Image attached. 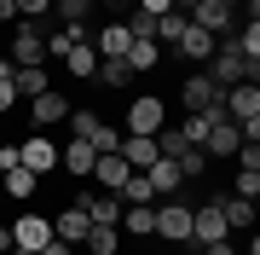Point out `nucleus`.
<instances>
[{
    "mask_svg": "<svg viewBox=\"0 0 260 255\" xmlns=\"http://www.w3.org/2000/svg\"><path fill=\"white\" fill-rule=\"evenodd\" d=\"M156 238H168V244H191V203L162 197L156 203Z\"/></svg>",
    "mask_w": 260,
    "mask_h": 255,
    "instance_id": "f257e3e1",
    "label": "nucleus"
},
{
    "mask_svg": "<svg viewBox=\"0 0 260 255\" xmlns=\"http://www.w3.org/2000/svg\"><path fill=\"white\" fill-rule=\"evenodd\" d=\"M41 58H47V29L35 18H23L18 35H12V64H41Z\"/></svg>",
    "mask_w": 260,
    "mask_h": 255,
    "instance_id": "f03ea898",
    "label": "nucleus"
},
{
    "mask_svg": "<svg viewBox=\"0 0 260 255\" xmlns=\"http://www.w3.org/2000/svg\"><path fill=\"white\" fill-rule=\"evenodd\" d=\"M179 99H185V110L197 116V110H214V104H220V99H225V87H220V81H214V76H208V70H197V76H191L185 87H179Z\"/></svg>",
    "mask_w": 260,
    "mask_h": 255,
    "instance_id": "7ed1b4c3",
    "label": "nucleus"
},
{
    "mask_svg": "<svg viewBox=\"0 0 260 255\" xmlns=\"http://www.w3.org/2000/svg\"><path fill=\"white\" fill-rule=\"evenodd\" d=\"M162 122H168L162 93H145V99H133V104H127V133H156Z\"/></svg>",
    "mask_w": 260,
    "mask_h": 255,
    "instance_id": "20e7f679",
    "label": "nucleus"
},
{
    "mask_svg": "<svg viewBox=\"0 0 260 255\" xmlns=\"http://www.w3.org/2000/svg\"><path fill=\"white\" fill-rule=\"evenodd\" d=\"M208 76L220 81V87H237V81H249V64H243V58L232 52V41H220V47H214V58H208Z\"/></svg>",
    "mask_w": 260,
    "mask_h": 255,
    "instance_id": "39448f33",
    "label": "nucleus"
},
{
    "mask_svg": "<svg viewBox=\"0 0 260 255\" xmlns=\"http://www.w3.org/2000/svg\"><path fill=\"white\" fill-rule=\"evenodd\" d=\"M220 238H232V226H225V215H220V203L191 209V244H220Z\"/></svg>",
    "mask_w": 260,
    "mask_h": 255,
    "instance_id": "423d86ee",
    "label": "nucleus"
},
{
    "mask_svg": "<svg viewBox=\"0 0 260 255\" xmlns=\"http://www.w3.org/2000/svg\"><path fill=\"white\" fill-rule=\"evenodd\" d=\"M18 162H23L29 174H52L58 168V145L47 139V133H29V139L18 145Z\"/></svg>",
    "mask_w": 260,
    "mask_h": 255,
    "instance_id": "0eeeda50",
    "label": "nucleus"
},
{
    "mask_svg": "<svg viewBox=\"0 0 260 255\" xmlns=\"http://www.w3.org/2000/svg\"><path fill=\"white\" fill-rule=\"evenodd\" d=\"M191 23L208 29V35H232V29H237V12L220 6V0H197V6H191Z\"/></svg>",
    "mask_w": 260,
    "mask_h": 255,
    "instance_id": "6e6552de",
    "label": "nucleus"
},
{
    "mask_svg": "<svg viewBox=\"0 0 260 255\" xmlns=\"http://www.w3.org/2000/svg\"><path fill=\"white\" fill-rule=\"evenodd\" d=\"M52 244V220L47 215H18L12 226V249H47Z\"/></svg>",
    "mask_w": 260,
    "mask_h": 255,
    "instance_id": "1a4fd4ad",
    "label": "nucleus"
},
{
    "mask_svg": "<svg viewBox=\"0 0 260 255\" xmlns=\"http://www.w3.org/2000/svg\"><path fill=\"white\" fill-rule=\"evenodd\" d=\"M29 116H35V128H58V122L70 116V99L58 93V87H47V93L29 99Z\"/></svg>",
    "mask_w": 260,
    "mask_h": 255,
    "instance_id": "9d476101",
    "label": "nucleus"
},
{
    "mask_svg": "<svg viewBox=\"0 0 260 255\" xmlns=\"http://www.w3.org/2000/svg\"><path fill=\"white\" fill-rule=\"evenodd\" d=\"M121 157H127V168H150L162 151H156V133H121V145H116Z\"/></svg>",
    "mask_w": 260,
    "mask_h": 255,
    "instance_id": "9b49d317",
    "label": "nucleus"
},
{
    "mask_svg": "<svg viewBox=\"0 0 260 255\" xmlns=\"http://www.w3.org/2000/svg\"><path fill=\"white\" fill-rule=\"evenodd\" d=\"M145 180H150V191H156V197H174V191L185 186V174H179V162H174V157H156V162L145 168Z\"/></svg>",
    "mask_w": 260,
    "mask_h": 255,
    "instance_id": "f8f14e48",
    "label": "nucleus"
},
{
    "mask_svg": "<svg viewBox=\"0 0 260 255\" xmlns=\"http://www.w3.org/2000/svg\"><path fill=\"white\" fill-rule=\"evenodd\" d=\"M87 226H93V220H87V209H81V203H70L64 215H52V238H58V244H81Z\"/></svg>",
    "mask_w": 260,
    "mask_h": 255,
    "instance_id": "ddd939ff",
    "label": "nucleus"
},
{
    "mask_svg": "<svg viewBox=\"0 0 260 255\" xmlns=\"http://www.w3.org/2000/svg\"><path fill=\"white\" fill-rule=\"evenodd\" d=\"M75 203L87 209L93 226H116V220H121V197H116V191H104V197H99V191H87V197H75Z\"/></svg>",
    "mask_w": 260,
    "mask_h": 255,
    "instance_id": "4468645a",
    "label": "nucleus"
},
{
    "mask_svg": "<svg viewBox=\"0 0 260 255\" xmlns=\"http://www.w3.org/2000/svg\"><path fill=\"white\" fill-rule=\"evenodd\" d=\"M214 47H220V35H208V29H197V23L185 29V35H179V52H185V58H191L197 70H203L208 58H214Z\"/></svg>",
    "mask_w": 260,
    "mask_h": 255,
    "instance_id": "2eb2a0df",
    "label": "nucleus"
},
{
    "mask_svg": "<svg viewBox=\"0 0 260 255\" xmlns=\"http://www.w3.org/2000/svg\"><path fill=\"white\" fill-rule=\"evenodd\" d=\"M127 47H133L127 23H104L99 35H93V52H99V58H127Z\"/></svg>",
    "mask_w": 260,
    "mask_h": 255,
    "instance_id": "dca6fc26",
    "label": "nucleus"
},
{
    "mask_svg": "<svg viewBox=\"0 0 260 255\" xmlns=\"http://www.w3.org/2000/svg\"><path fill=\"white\" fill-rule=\"evenodd\" d=\"M133 168H127V157H121V151H104L99 162H93V180H99V186L104 191H121V180H127Z\"/></svg>",
    "mask_w": 260,
    "mask_h": 255,
    "instance_id": "f3484780",
    "label": "nucleus"
},
{
    "mask_svg": "<svg viewBox=\"0 0 260 255\" xmlns=\"http://www.w3.org/2000/svg\"><path fill=\"white\" fill-rule=\"evenodd\" d=\"M116 232H133V238L156 232V203H127V209H121V220H116Z\"/></svg>",
    "mask_w": 260,
    "mask_h": 255,
    "instance_id": "a211bd4d",
    "label": "nucleus"
},
{
    "mask_svg": "<svg viewBox=\"0 0 260 255\" xmlns=\"http://www.w3.org/2000/svg\"><path fill=\"white\" fill-rule=\"evenodd\" d=\"M12 87H18V99H35V93H47L52 76L41 64H12Z\"/></svg>",
    "mask_w": 260,
    "mask_h": 255,
    "instance_id": "6ab92c4d",
    "label": "nucleus"
},
{
    "mask_svg": "<svg viewBox=\"0 0 260 255\" xmlns=\"http://www.w3.org/2000/svg\"><path fill=\"white\" fill-rule=\"evenodd\" d=\"M214 203H220V215H225L232 232H249L254 226V197H237V191H232V197H214Z\"/></svg>",
    "mask_w": 260,
    "mask_h": 255,
    "instance_id": "aec40b11",
    "label": "nucleus"
},
{
    "mask_svg": "<svg viewBox=\"0 0 260 255\" xmlns=\"http://www.w3.org/2000/svg\"><path fill=\"white\" fill-rule=\"evenodd\" d=\"M64 70L75 81H93V70H99V52H93V41H75V47L64 52Z\"/></svg>",
    "mask_w": 260,
    "mask_h": 255,
    "instance_id": "412c9836",
    "label": "nucleus"
},
{
    "mask_svg": "<svg viewBox=\"0 0 260 255\" xmlns=\"http://www.w3.org/2000/svg\"><path fill=\"white\" fill-rule=\"evenodd\" d=\"M58 162H64L70 174H93V162H99V151H93V145H87V139H70L64 151H58Z\"/></svg>",
    "mask_w": 260,
    "mask_h": 255,
    "instance_id": "4be33fe9",
    "label": "nucleus"
},
{
    "mask_svg": "<svg viewBox=\"0 0 260 255\" xmlns=\"http://www.w3.org/2000/svg\"><path fill=\"white\" fill-rule=\"evenodd\" d=\"M35 180H41V174H29L23 162H18V168H6V174H0V191L23 203V197H35Z\"/></svg>",
    "mask_w": 260,
    "mask_h": 255,
    "instance_id": "5701e85b",
    "label": "nucleus"
},
{
    "mask_svg": "<svg viewBox=\"0 0 260 255\" xmlns=\"http://www.w3.org/2000/svg\"><path fill=\"white\" fill-rule=\"evenodd\" d=\"M93 81H99V87H127V81H133V64H127V58H99Z\"/></svg>",
    "mask_w": 260,
    "mask_h": 255,
    "instance_id": "b1692460",
    "label": "nucleus"
},
{
    "mask_svg": "<svg viewBox=\"0 0 260 255\" xmlns=\"http://www.w3.org/2000/svg\"><path fill=\"white\" fill-rule=\"evenodd\" d=\"M116 197H121V209H127V203H156V191H150L145 168H133L127 180H121V191H116Z\"/></svg>",
    "mask_w": 260,
    "mask_h": 255,
    "instance_id": "393cba45",
    "label": "nucleus"
},
{
    "mask_svg": "<svg viewBox=\"0 0 260 255\" xmlns=\"http://www.w3.org/2000/svg\"><path fill=\"white\" fill-rule=\"evenodd\" d=\"M81 244L93 249V255H116V249H121V232H116V226H87Z\"/></svg>",
    "mask_w": 260,
    "mask_h": 255,
    "instance_id": "a878e982",
    "label": "nucleus"
},
{
    "mask_svg": "<svg viewBox=\"0 0 260 255\" xmlns=\"http://www.w3.org/2000/svg\"><path fill=\"white\" fill-rule=\"evenodd\" d=\"M156 58H162V47H156V41H133V47H127V64H133V76L156 70Z\"/></svg>",
    "mask_w": 260,
    "mask_h": 255,
    "instance_id": "bb28decb",
    "label": "nucleus"
},
{
    "mask_svg": "<svg viewBox=\"0 0 260 255\" xmlns=\"http://www.w3.org/2000/svg\"><path fill=\"white\" fill-rule=\"evenodd\" d=\"M185 29H191L185 12H162V18H156V41H174V47H179V35H185Z\"/></svg>",
    "mask_w": 260,
    "mask_h": 255,
    "instance_id": "cd10ccee",
    "label": "nucleus"
},
{
    "mask_svg": "<svg viewBox=\"0 0 260 255\" xmlns=\"http://www.w3.org/2000/svg\"><path fill=\"white\" fill-rule=\"evenodd\" d=\"M174 162H179V174H185V180H203V174H208V151H197V145H185Z\"/></svg>",
    "mask_w": 260,
    "mask_h": 255,
    "instance_id": "c85d7f7f",
    "label": "nucleus"
},
{
    "mask_svg": "<svg viewBox=\"0 0 260 255\" xmlns=\"http://www.w3.org/2000/svg\"><path fill=\"white\" fill-rule=\"evenodd\" d=\"M52 12L64 23H87V12H93V0H52Z\"/></svg>",
    "mask_w": 260,
    "mask_h": 255,
    "instance_id": "c756f323",
    "label": "nucleus"
},
{
    "mask_svg": "<svg viewBox=\"0 0 260 255\" xmlns=\"http://www.w3.org/2000/svg\"><path fill=\"white\" fill-rule=\"evenodd\" d=\"M237 174H260V145H237Z\"/></svg>",
    "mask_w": 260,
    "mask_h": 255,
    "instance_id": "7c9ffc66",
    "label": "nucleus"
},
{
    "mask_svg": "<svg viewBox=\"0 0 260 255\" xmlns=\"http://www.w3.org/2000/svg\"><path fill=\"white\" fill-rule=\"evenodd\" d=\"M12 6H18L23 18H41V12H52V0H12Z\"/></svg>",
    "mask_w": 260,
    "mask_h": 255,
    "instance_id": "2f4dec72",
    "label": "nucleus"
},
{
    "mask_svg": "<svg viewBox=\"0 0 260 255\" xmlns=\"http://www.w3.org/2000/svg\"><path fill=\"white\" fill-rule=\"evenodd\" d=\"M12 104H18V87H12V81H0V116H6Z\"/></svg>",
    "mask_w": 260,
    "mask_h": 255,
    "instance_id": "473e14b6",
    "label": "nucleus"
},
{
    "mask_svg": "<svg viewBox=\"0 0 260 255\" xmlns=\"http://www.w3.org/2000/svg\"><path fill=\"white\" fill-rule=\"evenodd\" d=\"M139 12H150V18H162V12H174V0H139Z\"/></svg>",
    "mask_w": 260,
    "mask_h": 255,
    "instance_id": "72a5a7b5",
    "label": "nucleus"
},
{
    "mask_svg": "<svg viewBox=\"0 0 260 255\" xmlns=\"http://www.w3.org/2000/svg\"><path fill=\"white\" fill-rule=\"evenodd\" d=\"M203 255H237V244H232V238H220V244H203Z\"/></svg>",
    "mask_w": 260,
    "mask_h": 255,
    "instance_id": "f704fd0d",
    "label": "nucleus"
},
{
    "mask_svg": "<svg viewBox=\"0 0 260 255\" xmlns=\"http://www.w3.org/2000/svg\"><path fill=\"white\" fill-rule=\"evenodd\" d=\"M35 255H70V244H58V238H52V244H47V249H35Z\"/></svg>",
    "mask_w": 260,
    "mask_h": 255,
    "instance_id": "c9c22d12",
    "label": "nucleus"
},
{
    "mask_svg": "<svg viewBox=\"0 0 260 255\" xmlns=\"http://www.w3.org/2000/svg\"><path fill=\"white\" fill-rule=\"evenodd\" d=\"M18 18V6H12V0H0V23H12Z\"/></svg>",
    "mask_w": 260,
    "mask_h": 255,
    "instance_id": "e433bc0d",
    "label": "nucleus"
},
{
    "mask_svg": "<svg viewBox=\"0 0 260 255\" xmlns=\"http://www.w3.org/2000/svg\"><path fill=\"white\" fill-rule=\"evenodd\" d=\"M0 255H12V226H0Z\"/></svg>",
    "mask_w": 260,
    "mask_h": 255,
    "instance_id": "4c0bfd02",
    "label": "nucleus"
},
{
    "mask_svg": "<svg viewBox=\"0 0 260 255\" xmlns=\"http://www.w3.org/2000/svg\"><path fill=\"white\" fill-rule=\"evenodd\" d=\"M0 81H12V58H0Z\"/></svg>",
    "mask_w": 260,
    "mask_h": 255,
    "instance_id": "58836bf2",
    "label": "nucleus"
},
{
    "mask_svg": "<svg viewBox=\"0 0 260 255\" xmlns=\"http://www.w3.org/2000/svg\"><path fill=\"white\" fill-rule=\"evenodd\" d=\"M220 6H232V12H237V6H243V0H220Z\"/></svg>",
    "mask_w": 260,
    "mask_h": 255,
    "instance_id": "ea45409f",
    "label": "nucleus"
},
{
    "mask_svg": "<svg viewBox=\"0 0 260 255\" xmlns=\"http://www.w3.org/2000/svg\"><path fill=\"white\" fill-rule=\"evenodd\" d=\"M12 255H35V249H12Z\"/></svg>",
    "mask_w": 260,
    "mask_h": 255,
    "instance_id": "a19ab883",
    "label": "nucleus"
}]
</instances>
